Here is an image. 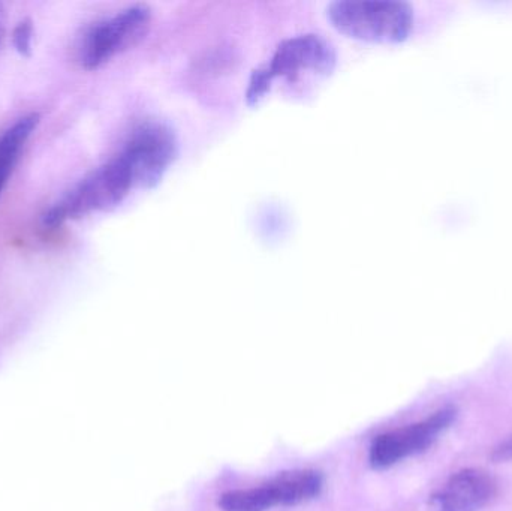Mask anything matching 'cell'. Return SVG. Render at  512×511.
<instances>
[{
	"instance_id": "6da1fadb",
	"label": "cell",
	"mask_w": 512,
	"mask_h": 511,
	"mask_svg": "<svg viewBox=\"0 0 512 511\" xmlns=\"http://www.w3.org/2000/svg\"><path fill=\"white\" fill-rule=\"evenodd\" d=\"M336 65V50L327 39L315 33L292 36L276 48L267 65L252 72L246 102L251 107L258 105L279 78L292 84L306 74L327 77Z\"/></svg>"
},
{
	"instance_id": "8fae6325",
	"label": "cell",
	"mask_w": 512,
	"mask_h": 511,
	"mask_svg": "<svg viewBox=\"0 0 512 511\" xmlns=\"http://www.w3.org/2000/svg\"><path fill=\"white\" fill-rule=\"evenodd\" d=\"M492 461L495 462H510L512 461V435L507 440L499 443L498 446L493 449Z\"/></svg>"
},
{
	"instance_id": "8992f818",
	"label": "cell",
	"mask_w": 512,
	"mask_h": 511,
	"mask_svg": "<svg viewBox=\"0 0 512 511\" xmlns=\"http://www.w3.org/2000/svg\"><path fill=\"white\" fill-rule=\"evenodd\" d=\"M321 485V476L315 471H295L258 488L228 492L221 498V507L225 511H267L294 506L318 495Z\"/></svg>"
},
{
	"instance_id": "277c9868",
	"label": "cell",
	"mask_w": 512,
	"mask_h": 511,
	"mask_svg": "<svg viewBox=\"0 0 512 511\" xmlns=\"http://www.w3.org/2000/svg\"><path fill=\"white\" fill-rule=\"evenodd\" d=\"M152 9L132 5L92 24L80 38L77 59L84 69H96L110 62L117 54L137 45L149 32Z\"/></svg>"
},
{
	"instance_id": "ba28073f",
	"label": "cell",
	"mask_w": 512,
	"mask_h": 511,
	"mask_svg": "<svg viewBox=\"0 0 512 511\" xmlns=\"http://www.w3.org/2000/svg\"><path fill=\"white\" fill-rule=\"evenodd\" d=\"M495 479L481 468H466L453 474L436 495V511H480L496 495Z\"/></svg>"
},
{
	"instance_id": "52a82bcc",
	"label": "cell",
	"mask_w": 512,
	"mask_h": 511,
	"mask_svg": "<svg viewBox=\"0 0 512 511\" xmlns=\"http://www.w3.org/2000/svg\"><path fill=\"white\" fill-rule=\"evenodd\" d=\"M456 417V408L448 405L421 422L381 435L370 449V462L375 467L387 468L409 456L424 452L453 425Z\"/></svg>"
},
{
	"instance_id": "9c48e42d",
	"label": "cell",
	"mask_w": 512,
	"mask_h": 511,
	"mask_svg": "<svg viewBox=\"0 0 512 511\" xmlns=\"http://www.w3.org/2000/svg\"><path fill=\"white\" fill-rule=\"evenodd\" d=\"M39 120L41 117L38 113L27 114L15 122L11 128L6 129L5 134L0 137V192L5 188L9 176L20 158L21 150L26 146L32 132L35 131Z\"/></svg>"
},
{
	"instance_id": "7a4b0ae2",
	"label": "cell",
	"mask_w": 512,
	"mask_h": 511,
	"mask_svg": "<svg viewBox=\"0 0 512 511\" xmlns=\"http://www.w3.org/2000/svg\"><path fill=\"white\" fill-rule=\"evenodd\" d=\"M327 18L337 32L358 41L399 44L414 30V9L399 0H339Z\"/></svg>"
},
{
	"instance_id": "3957f363",
	"label": "cell",
	"mask_w": 512,
	"mask_h": 511,
	"mask_svg": "<svg viewBox=\"0 0 512 511\" xmlns=\"http://www.w3.org/2000/svg\"><path fill=\"white\" fill-rule=\"evenodd\" d=\"M137 188L134 173L122 153L75 186L44 216L45 227H56L68 219L83 218L95 212H107L119 206L132 189Z\"/></svg>"
},
{
	"instance_id": "5b68a950",
	"label": "cell",
	"mask_w": 512,
	"mask_h": 511,
	"mask_svg": "<svg viewBox=\"0 0 512 511\" xmlns=\"http://www.w3.org/2000/svg\"><path fill=\"white\" fill-rule=\"evenodd\" d=\"M176 135L162 123L140 126L122 149L123 158L134 173L137 188H155L176 161Z\"/></svg>"
},
{
	"instance_id": "7c38bea8",
	"label": "cell",
	"mask_w": 512,
	"mask_h": 511,
	"mask_svg": "<svg viewBox=\"0 0 512 511\" xmlns=\"http://www.w3.org/2000/svg\"><path fill=\"white\" fill-rule=\"evenodd\" d=\"M3 38H5V8L0 2V45H2Z\"/></svg>"
},
{
	"instance_id": "30bf717a",
	"label": "cell",
	"mask_w": 512,
	"mask_h": 511,
	"mask_svg": "<svg viewBox=\"0 0 512 511\" xmlns=\"http://www.w3.org/2000/svg\"><path fill=\"white\" fill-rule=\"evenodd\" d=\"M32 38V20L24 18L23 21L17 24L14 33H12V41H14V47L17 48L18 53L23 54V56H30V53H32Z\"/></svg>"
}]
</instances>
